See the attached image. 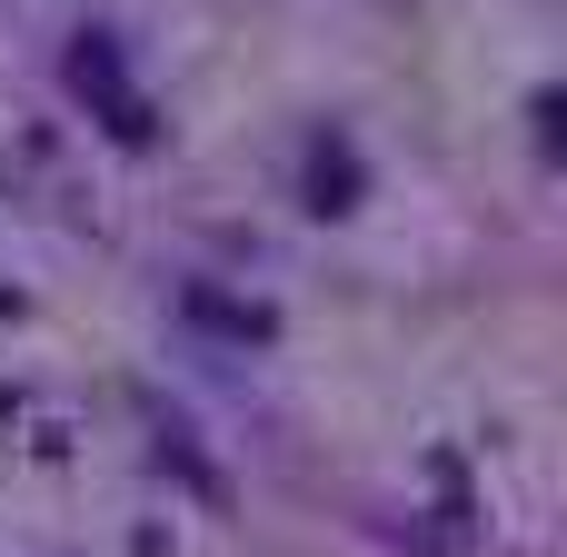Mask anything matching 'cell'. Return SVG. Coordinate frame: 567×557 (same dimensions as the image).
I'll return each mask as SVG.
<instances>
[{"label": "cell", "mask_w": 567, "mask_h": 557, "mask_svg": "<svg viewBox=\"0 0 567 557\" xmlns=\"http://www.w3.org/2000/svg\"><path fill=\"white\" fill-rule=\"evenodd\" d=\"M70 90H100V100H110V130H120V140H150V110H140V100L120 90V50H110L100 30H90V40L70 50Z\"/></svg>", "instance_id": "obj_1"}, {"label": "cell", "mask_w": 567, "mask_h": 557, "mask_svg": "<svg viewBox=\"0 0 567 557\" xmlns=\"http://www.w3.org/2000/svg\"><path fill=\"white\" fill-rule=\"evenodd\" d=\"M349 189H359V159L319 140V149H309V209H349Z\"/></svg>", "instance_id": "obj_2"}]
</instances>
